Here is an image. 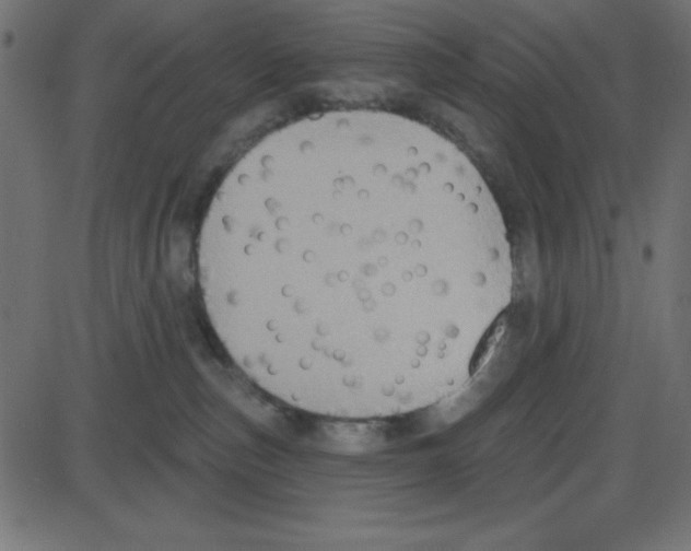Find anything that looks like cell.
Here are the masks:
<instances>
[{"label":"cell","mask_w":691,"mask_h":551,"mask_svg":"<svg viewBox=\"0 0 691 551\" xmlns=\"http://www.w3.org/2000/svg\"><path fill=\"white\" fill-rule=\"evenodd\" d=\"M503 223L478 169L437 134L288 136L223 180L198 282L224 348L268 394L384 410L450 384L467 331L504 317Z\"/></svg>","instance_id":"cell-1"}]
</instances>
